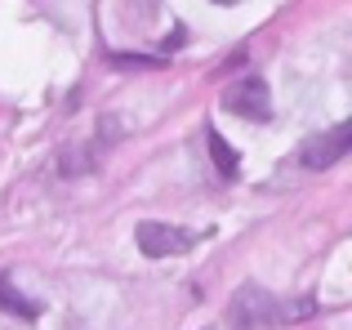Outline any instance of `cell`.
<instances>
[{"label":"cell","instance_id":"1","mask_svg":"<svg viewBox=\"0 0 352 330\" xmlns=\"http://www.w3.org/2000/svg\"><path fill=\"white\" fill-rule=\"evenodd\" d=\"M317 313L312 299H281L263 286H241L228 304V322L236 330H267V326H285V322H303V317Z\"/></svg>","mask_w":352,"mask_h":330},{"label":"cell","instance_id":"2","mask_svg":"<svg viewBox=\"0 0 352 330\" xmlns=\"http://www.w3.org/2000/svg\"><path fill=\"white\" fill-rule=\"evenodd\" d=\"M223 107L228 112H236L241 121H272V94H267V80L263 76H241L232 85L223 89Z\"/></svg>","mask_w":352,"mask_h":330},{"label":"cell","instance_id":"3","mask_svg":"<svg viewBox=\"0 0 352 330\" xmlns=\"http://www.w3.org/2000/svg\"><path fill=\"white\" fill-rule=\"evenodd\" d=\"M134 241L147 259H174V254H183L197 236L174 228V223H161V219H143V223L134 228Z\"/></svg>","mask_w":352,"mask_h":330},{"label":"cell","instance_id":"4","mask_svg":"<svg viewBox=\"0 0 352 330\" xmlns=\"http://www.w3.org/2000/svg\"><path fill=\"white\" fill-rule=\"evenodd\" d=\"M348 143H352V125H335V130H326V134H317V139H308L299 148V161L308 165V170H326V165H335V161H344V152H348Z\"/></svg>","mask_w":352,"mask_h":330},{"label":"cell","instance_id":"5","mask_svg":"<svg viewBox=\"0 0 352 330\" xmlns=\"http://www.w3.org/2000/svg\"><path fill=\"white\" fill-rule=\"evenodd\" d=\"M206 148H210V157H214V165H219V174H223V179H236L241 161H236L232 143H228V139H223V134H219V130H206Z\"/></svg>","mask_w":352,"mask_h":330},{"label":"cell","instance_id":"6","mask_svg":"<svg viewBox=\"0 0 352 330\" xmlns=\"http://www.w3.org/2000/svg\"><path fill=\"white\" fill-rule=\"evenodd\" d=\"M0 308H9V313H18V317H36V304L32 299H18V290L9 286V277H0Z\"/></svg>","mask_w":352,"mask_h":330},{"label":"cell","instance_id":"7","mask_svg":"<svg viewBox=\"0 0 352 330\" xmlns=\"http://www.w3.org/2000/svg\"><path fill=\"white\" fill-rule=\"evenodd\" d=\"M156 9H161V0H125V23L129 27H143L156 18Z\"/></svg>","mask_w":352,"mask_h":330},{"label":"cell","instance_id":"8","mask_svg":"<svg viewBox=\"0 0 352 330\" xmlns=\"http://www.w3.org/2000/svg\"><path fill=\"white\" fill-rule=\"evenodd\" d=\"M112 63H120V67H156V58H143V54H112Z\"/></svg>","mask_w":352,"mask_h":330},{"label":"cell","instance_id":"9","mask_svg":"<svg viewBox=\"0 0 352 330\" xmlns=\"http://www.w3.org/2000/svg\"><path fill=\"white\" fill-rule=\"evenodd\" d=\"M214 5H241V0H214Z\"/></svg>","mask_w":352,"mask_h":330}]
</instances>
